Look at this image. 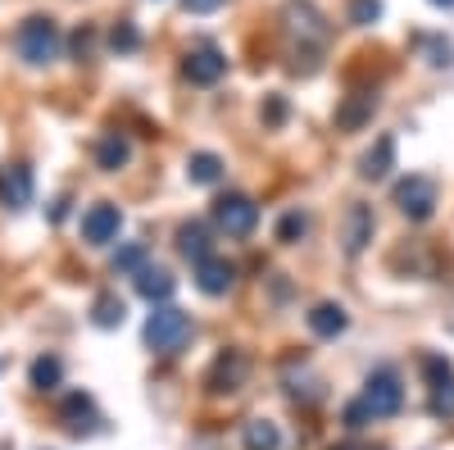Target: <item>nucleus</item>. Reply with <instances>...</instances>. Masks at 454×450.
<instances>
[{"label": "nucleus", "instance_id": "nucleus-1", "mask_svg": "<svg viewBox=\"0 0 454 450\" xmlns=\"http://www.w3.org/2000/svg\"><path fill=\"white\" fill-rule=\"evenodd\" d=\"M14 46H19V59H23V64H32V68H46V64H55V59H59L64 36H59L55 19H46V14H32V19H23V23H19V32H14Z\"/></svg>", "mask_w": 454, "mask_h": 450}, {"label": "nucleus", "instance_id": "nucleus-2", "mask_svg": "<svg viewBox=\"0 0 454 450\" xmlns=\"http://www.w3.org/2000/svg\"><path fill=\"white\" fill-rule=\"evenodd\" d=\"M192 314H186V310H177V305H168V300H164V305H155V314H150L145 319V346L150 351H155V355H177L186 342H192Z\"/></svg>", "mask_w": 454, "mask_h": 450}, {"label": "nucleus", "instance_id": "nucleus-3", "mask_svg": "<svg viewBox=\"0 0 454 450\" xmlns=\"http://www.w3.org/2000/svg\"><path fill=\"white\" fill-rule=\"evenodd\" d=\"M359 400H364V409H368L372 419H395L400 405H404V387H400V378H395L391 368H377L372 378L364 383V396Z\"/></svg>", "mask_w": 454, "mask_h": 450}, {"label": "nucleus", "instance_id": "nucleus-4", "mask_svg": "<svg viewBox=\"0 0 454 450\" xmlns=\"http://www.w3.org/2000/svg\"><path fill=\"white\" fill-rule=\"evenodd\" d=\"M214 223L227 233V237H250L259 228V205L241 192H227L214 201Z\"/></svg>", "mask_w": 454, "mask_h": 450}, {"label": "nucleus", "instance_id": "nucleus-5", "mask_svg": "<svg viewBox=\"0 0 454 450\" xmlns=\"http://www.w3.org/2000/svg\"><path fill=\"white\" fill-rule=\"evenodd\" d=\"M395 205L409 223H427L436 214V182L423 178V173H413L404 182H395Z\"/></svg>", "mask_w": 454, "mask_h": 450}, {"label": "nucleus", "instance_id": "nucleus-6", "mask_svg": "<svg viewBox=\"0 0 454 450\" xmlns=\"http://www.w3.org/2000/svg\"><path fill=\"white\" fill-rule=\"evenodd\" d=\"M123 228V209L114 201H96L87 214H82V241L87 246H109Z\"/></svg>", "mask_w": 454, "mask_h": 450}, {"label": "nucleus", "instance_id": "nucleus-7", "mask_svg": "<svg viewBox=\"0 0 454 450\" xmlns=\"http://www.w3.org/2000/svg\"><path fill=\"white\" fill-rule=\"evenodd\" d=\"M282 19H286V32L300 36V42H309V46L327 42V19L309 5V0H291V5L282 10Z\"/></svg>", "mask_w": 454, "mask_h": 450}, {"label": "nucleus", "instance_id": "nucleus-8", "mask_svg": "<svg viewBox=\"0 0 454 450\" xmlns=\"http://www.w3.org/2000/svg\"><path fill=\"white\" fill-rule=\"evenodd\" d=\"M372 209L364 205V201H350L346 205V223H340V250H346L350 259L355 255H364L368 250V241H372Z\"/></svg>", "mask_w": 454, "mask_h": 450}, {"label": "nucleus", "instance_id": "nucleus-9", "mask_svg": "<svg viewBox=\"0 0 454 450\" xmlns=\"http://www.w3.org/2000/svg\"><path fill=\"white\" fill-rule=\"evenodd\" d=\"M182 73L192 78L196 87H214L223 73H227V59H223V51L218 46H196V51H186V59H182Z\"/></svg>", "mask_w": 454, "mask_h": 450}, {"label": "nucleus", "instance_id": "nucleus-10", "mask_svg": "<svg viewBox=\"0 0 454 450\" xmlns=\"http://www.w3.org/2000/svg\"><path fill=\"white\" fill-rule=\"evenodd\" d=\"M246 355L241 351H223L218 359H214V368H209V378H205V387H209V396H232L241 383H246Z\"/></svg>", "mask_w": 454, "mask_h": 450}, {"label": "nucleus", "instance_id": "nucleus-11", "mask_svg": "<svg viewBox=\"0 0 454 450\" xmlns=\"http://www.w3.org/2000/svg\"><path fill=\"white\" fill-rule=\"evenodd\" d=\"M0 205L5 209H27L32 205V169L27 164H10L0 173Z\"/></svg>", "mask_w": 454, "mask_h": 450}, {"label": "nucleus", "instance_id": "nucleus-12", "mask_svg": "<svg viewBox=\"0 0 454 450\" xmlns=\"http://www.w3.org/2000/svg\"><path fill=\"white\" fill-rule=\"evenodd\" d=\"M132 278H137V296H145L150 305H164V300H173V291H177V278L168 269H160V264H145Z\"/></svg>", "mask_w": 454, "mask_h": 450}, {"label": "nucleus", "instance_id": "nucleus-13", "mask_svg": "<svg viewBox=\"0 0 454 450\" xmlns=\"http://www.w3.org/2000/svg\"><path fill=\"white\" fill-rule=\"evenodd\" d=\"M232 282H237V269L227 264V259H218V255H209V259H200V264H196V287L205 296H227V291H232Z\"/></svg>", "mask_w": 454, "mask_h": 450}, {"label": "nucleus", "instance_id": "nucleus-14", "mask_svg": "<svg viewBox=\"0 0 454 450\" xmlns=\"http://www.w3.org/2000/svg\"><path fill=\"white\" fill-rule=\"evenodd\" d=\"M128 160H132V141H128L123 132H105V137L96 141V164H100L105 173L128 169Z\"/></svg>", "mask_w": 454, "mask_h": 450}, {"label": "nucleus", "instance_id": "nucleus-15", "mask_svg": "<svg viewBox=\"0 0 454 450\" xmlns=\"http://www.w3.org/2000/svg\"><path fill=\"white\" fill-rule=\"evenodd\" d=\"M372 109H377V96H372V91H355L346 105L336 109V128H340V132H359V128L372 119Z\"/></svg>", "mask_w": 454, "mask_h": 450}, {"label": "nucleus", "instance_id": "nucleus-16", "mask_svg": "<svg viewBox=\"0 0 454 450\" xmlns=\"http://www.w3.org/2000/svg\"><path fill=\"white\" fill-rule=\"evenodd\" d=\"M391 169H395V137H377V146L359 160V173H364L368 182H382Z\"/></svg>", "mask_w": 454, "mask_h": 450}, {"label": "nucleus", "instance_id": "nucleus-17", "mask_svg": "<svg viewBox=\"0 0 454 450\" xmlns=\"http://www.w3.org/2000/svg\"><path fill=\"white\" fill-rule=\"evenodd\" d=\"M59 419H64V428L68 432H91V423H96V405H91V396H82V391H73L64 405H59Z\"/></svg>", "mask_w": 454, "mask_h": 450}, {"label": "nucleus", "instance_id": "nucleus-18", "mask_svg": "<svg viewBox=\"0 0 454 450\" xmlns=\"http://www.w3.org/2000/svg\"><path fill=\"white\" fill-rule=\"evenodd\" d=\"M177 250L192 259V264L209 259V255H214V241H209V228H205V223H182V228H177Z\"/></svg>", "mask_w": 454, "mask_h": 450}, {"label": "nucleus", "instance_id": "nucleus-19", "mask_svg": "<svg viewBox=\"0 0 454 450\" xmlns=\"http://www.w3.org/2000/svg\"><path fill=\"white\" fill-rule=\"evenodd\" d=\"M346 328H350V314L340 305H332V300H323V305L309 310V332L314 336H340Z\"/></svg>", "mask_w": 454, "mask_h": 450}, {"label": "nucleus", "instance_id": "nucleus-20", "mask_svg": "<svg viewBox=\"0 0 454 450\" xmlns=\"http://www.w3.org/2000/svg\"><path fill=\"white\" fill-rule=\"evenodd\" d=\"M186 178H192L196 186H214L223 178V160L214 155V150H196V155L186 160Z\"/></svg>", "mask_w": 454, "mask_h": 450}, {"label": "nucleus", "instance_id": "nucleus-21", "mask_svg": "<svg viewBox=\"0 0 454 450\" xmlns=\"http://www.w3.org/2000/svg\"><path fill=\"white\" fill-rule=\"evenodd\" d=\"M241 441H246V450H278L282 446V432L269 419H250L246 432H241Z\"/></svg>", "mask_w": 454, "mask_h": 450}, {"label": "nucleus", "instance_id": "nucleus-22", "mask_svg": "<svg viewBox=\"0 0 454 450\" xmlns=\"http://www.w3.org/2000/svg\"><path fill=\"white\" fill-rule=\"evenodd\" d=\"M123 319H128V305L119 296H96V305H91V323L96 328H123Z\"/></svg>", "mask_w": 454, "mask_h": 450}, {"label": "nucleus", "instance_id": "nucleus-23", "mask_svg": "<svg viewBox=\"0 0 454 450\" xmlns=\"http://www.w3.org/2000/svg\"><path fill=\"white\" fill-rule=\"evenodd\" d=\"M27 378H32L36 391H55L59 378H64V364H59L55 355H42V359H32V373H27Z\"/></svg>", "mask_w": 454, "mask_h": 450}, {"label": "nucleus", "instance_id": "nucleus-24", "mask_svg": "<svg viewBox=\"0 0 454 450\" xmlns=\"http://www.w3.org/2000/svg\"><path fill=\"white\" fill-rule=\"evenodd\" d=\"M137 269H145V241H132L114 255V273H137Z\"/></svg>", "mask_w": 454, "mask_h": 450}, {"label": "nucleus", "instance_id": "nucleus-25", "mask_svg": "<svg viewBox=\"0 0 454 450\" xmlns=\"http://www.w3.org/2000/svg\"><path fill=\"white\" fill-rule=\"evenodd\" d=\"M309 233V218L305 214H300V209H291V214H282V223H278V241H300V237H305Z\"/></svg>", "mask_w": 454, "mask_h": 450}, {"label": "nucleus", "instance_id": "nucleus-26", "mask_svg": "<svg viewBox=\"0 0 454 450\" xmlns=\"http://www.w3.org/2000/svg\"><path fill=\"white\" fill-rule=\"evenodd\" d=\"M109 46H114V51H119V55H132V51L141 46V32H137L132 23H119V28H114V32H109Z\"/></svg>", "mask_w": 454, "mask_h": 450}, {"label": "nucleus", "instance_id": "nucleus-27", "mask_svg": "<svg viewBox=\"0 0 454 450\" xmlns=\"http://www.w3.org/2000/svg\"><path fill=\"white\" fill-rule=\"evenodd\" d=\"M377 19H382V0H350V23L368 28V23H377Z\"/></svg>", "mask_w": 454, "mask_h": 450}, {"label": "nucleus", "instance_id": "nucleus-28", "mask_svg": "<svg viewBox=\"0 0 454 450\" xmlns=\"http://www.w3.org/2000/svg\"><path fill=\"white\" fill-rule=\"evenodd\" d=\"M432 414H454V378H445V383H436L432 387Z\"/></svg>", "mask_w": 454, "mask_h": 450}, {"label": "nucleus", "instance_id": "nucleus-29", "mask_svg": "<svg viewBox=\"0 0 454 450\" xmlns=\"http://www.w3.org/2000/svg\"><path fill=\"white\" fill-rule=\"evenodd\" d=\"M423 373H427V387H436V383L454 378V368H450V359H441V355H427V359H423Z\"/></svg>", "mask_w": 454, "mask_h": 450}, {"label": "nucleus", "instance_id": "nucleus-30", "mask_svg": "<svg viewBox=\"0 0 454 450\" xmlns=\"http://www.w3.org/2000/svg\"><path fill=\"white\" fill-rule=\"evenodd\" d=\"M91 46H96V32H91V28L73 32V55H78V59H91Z\"/></svg>", "mask_w": 454, "mask_h": 450}, {"label": "nucleus", "instance_id": "nucleus-31", "mask_svg": "<svg viewBox=\"0 0 454 450\" xmlns=\"http://www.w3.org/2000/svg\"><path fill=\"white\" fill-rule=\"evenodd\" d=\"M227 0H182V10L186 14H214V10H223Z\"/></svg>", "mask_w": 454, "mask_h": 450}, {"label": "nucleus", "instance_id": "nucleus-32", "mask_svg": "<svg viewBox=\"0 0 454 450\" xmlns=\"http://www.w3.org/2000/svg\"><path fill=\"white\" fill-rule=\"evenodd\" d=\"M263 119L282 123V119H286V100H282V96H269V105H263Z\"/></svg>", "mask_w": 454, "mask_h": 450}, {"label": "nucleus", "instance_id": "nucleus-33", "mask_svg": "<svg viewBox=\"0 0 454 450\" xmlns=\"http://www.w3.org/2000/svg\"><path fill=\"white\" fill-rule=\"evenodd\" d=\"M427 46H432V64H436V68H450V64H454V51H450L445 42H427Z\"/></svg>", "mask_w": 454, "mask_h": 450}, {"label": "nucleus", "instance_id": "nucleus-34", "mask_svg": "<svg viewBox=\"0 0 454 450\" xmlns=\"http://www.w3.org/2000/svg\"><path fill=\"white\" fill-rule=\"evenodd\" d=\"M432 5H436V10H454V0H432Z\"/></svg>", "mask_w": 454, "mask_h": 450}]
</instances>
